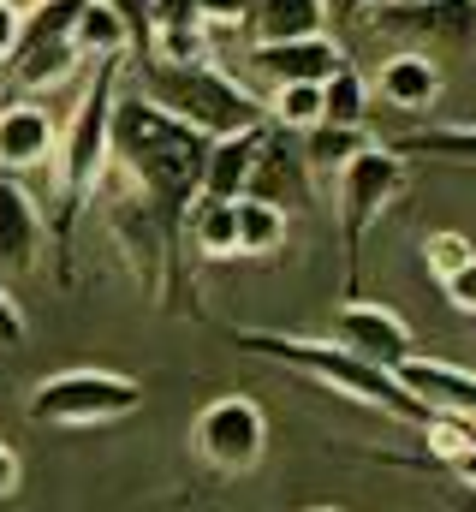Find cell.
I'll list each match as a JSON object with an SVG mask.
<instances>
[{
	"instance_id": "obj_35",
	"label": "cell",
	"mask_w": 476,
	"mask_h": 512,
	"mask_svg": "<svg viewBox=\"0 0 476 512\" xmlns=\"http://www.w3.org/2000/svg\"><path fill=\"white\" fill-rule=\"evenodd\" d=\"M250 6H256V0H238V18H244V12H250Z\"/></svg>"
},
{
	"instance_id": "obj_24",
	"label": "cell",
	"mask_w": 476,
	"mask_h": 512,
	"mask_svg": "<svg viewBox=\"0 0 476 512\" xmlns=\"http://www.w3.org/2000/svg\"><path fill=\"white\" fill-rule=\"evenodd\" d=\"M238 24V0H155L149 30H221Z\"/></svg>"
},
{
	"instance_id": "obj_14",
	"label": "cell",
	"mask_w": 476,
	"mask_h": 512,
	"mask_svg": "<svg viewBox=\"0 0 476 512\" xmlns=\"http://www.w3.org/2000/svg\"><path fill=\"white\" fill-rule=\"evenodd\" d=\"M441 90H447V78H441L435 54H423V48H405V54L381 60V72H375V84H369V96H381V102L399 108V114H429V108L441 102Z\"/></svg>"
},
{
	"instance_id": "obj_4",
	"label": "cell",
	"mask_w": 476,
	"mask_h": 512,
	"mask_svg": "<svg viewBox=\"0 0 476 512\" xmlns=\"http://www.w3.org/2000/svg\"><path fill=\"white\" fill-rule=\"evenodd\" d=\"M137 96L155 102L161 114L185 120L203 137H227V131H256L268 126L262 96H250L233 72H221L215 60L203 66H161V60H137Z\"/></svg>"
},
{
	"instance_id": "obj_8",
	"label": "cell",
	"mask_w": 476,
	"mask_h": 512,
	"mask_svg": "<svg viewBox=\"0 0 476 512\" xmlns=\"http://www.w3.org/2000/svg\"><path fill=\"white\" fill-rule=\"evenodd\" d=\"M191 447L215 465V471H250L256 459H262V447H268V417H262V405L256 399H244V393H221V399H209L203 411H197V423H191Z\"/></svg>"
},
{
	"instance_id": "obj_10",
	"label": "cell",
	"mask_w": 476,
	"mask_h": 512,
	"mask_svg": "<svg viewBox=\"0 0 476 512\" xmlns=\"http://www.w3.org/2000/svg\"><path fill=\"white\" fill-rule=\"evenodd\" d=\"M334 346H346V352L381 364V370H399L405 358H417V340H411L405 316L387 310V304H369V298H352L334 316Z\"/></svg>"
},
{
	"instance_id": "obj_5",
	"label": "cell",
	"mask_w": 476,
	"mask_h": 512,
	"mask_svg": "<svg viewBox=\"0 0 476 512\" xmlns=\"http://www.w3.org/2000/svg\"><path fill=\"white\" fill-rule=\"evenodd\" d=\"M405 191V155H393L387 143H369L340 167V245H346V292L357 298V274H363V239L369 227L399 203Z\"/></svg>"
},
{
	"instance_id": "obj_15",
	"label": "cell",
	"mask_w": 476,
	"mask_h": 512,
	"mask_svg": "<svg viewBox=\"0 0 476 512\" xmlns=\"http://www.w3.org/2000/svg\"><path fill=\"white\" fill-rule=\"evenodd\" d=\"M42 239H48V221L36 209V197L0 173V274H24L36 268L42 256Z\"/></svg>"
},
{
	"instance_id": "obj_12",
	"label": "cell",
	"mask_w": 476,
	"mask_h": 512,
	"mask_svg": "<svg viewBox=\"0 0 476 512\" xmlns=\"http://www.w3.org/2000/svg\"><path fill=\"white\" fill-rule=\"evenodd\" d=\"M244 60L274 84H322L346 60V48L322 30V36H298V42H250Z\"/></svg>"
},
{
	"instance_id": "obj_30",
	"label": "cell",
	"mask_w": 476,
	"mask_h": 512,
	"mask_svg": "<svg viewBox=\"0 0 476 512\" xmlns=\"http://www.w3.org/2000/svg\"><path fill=\"white\" fill-rule=\"evenodd\" d=\"M24 334H30V328H24V310H18V298L0 286V346H24Z\"/></svg>"
},
{
	"instance_id": "obj_29",
	"label": "cell",
	"mask_w": 476,
	"mask_h": 512,
	"mask_svg": "<svg viewBox=\"0 0 476 512\" xmlns=\"http://www.w3.org/2000/svg\"><path fill=\"white\" fill-rule=\"evenodd\" d=\"M441 292H447V304H453V310H465V316H471V310H476V256L441 280Z\"/></svg>"
},
{
	"instance_id": "obj_22",
	"label": "cell",
	"mask_w": 476,
	"mask_h": 512,
	"mask_svg": "<svg viewBox=\"0 0 476 512\" xmlns=\"http://www.w3.org/2000/svg\"><path fill=\"white\" fill-rule=\"evenodd\" d=\"M233 221H238V256H274L286 245V209H274L262 197H238Z\"/></svg>"
},
{
	"instance_id": "obj_3",
	"label": "cell",
	"mask_w": 476,
	"mask_h": 512,
	"mask_svg": "<svg viewBox=\"0 0 476 512\" xmlns=\"http://www.w3.org/2000/svg\"><path fill=\"white\" fill-rule=\"evenodd\" d=\"M114 96H119V60H96V78L72 114V126L60 131L54 143V185H60V203H54V274L72 280V233H78V215L90 209V191L108 167V126H114Z\"/></svg>"
},
{
	"instance_id": "obj_31",
	"label": "cell",
	"mask_w": 476,
	"mask_h": 512,
	"mask_svg": "<svg viewBox=\"0 0 476 512\" xmlns=\"http://www.w3.org/2000/svg\"><path fill=\"white\" fill-rule=\"evenodd\" d=\"M18 483H24V465H18V453L0 441V501H12V495H18Z\"/></svg>"
},
{
	"instance_id": "obj_25",
	"label": "cell",
	"mask_w": 476,
	"mask_h": 512,
	"mask_svg": "<svg viewBox=\"0 0 476 512\" xmlns=\"http://www.w3.org/2000/svg\"><path fill=\"white\" fill-rule=\"evenodd\" d=\"M262 108H268V126L310 131L322 126V84H274V96Z\"/></svg>"
},
{
	"instance_id": "obj_37",
	"label": "cell",
	"mask_w": 476,
	"mask_h": 512,
	"mask_svg": "<svg viewBox=\"0 0 476 512\" xmlns=\"http://www.w3.org/2000/svg\"><path fill=\"white\" fill-rule=\"evenodd\" d=\"M471 316H476V310H471Z\"/></svg>"
},
{
	"instance_id": "obj_13",
	"label": "cell",
	"mask_w": 476,
	"mask_h": 512,
	"mask_svg": "<svg viewBox=\"0 0 476 512\" xmlns=\"http://www.w3.org/2000/svg\"><path fill=\"white\" fill-rule=\"evenodd\" d=\"M54 143H60V126L42 102H6L0 108V173H30L42 161H54Z\"/></svg>"
},
{
	"instance_id": "obj_19",
	"label": "cell",
	"mask_w": 476,
	"mask_h": 512,
	"mask_svg": "<svg viewBox=\"0 0 476 512\" xmlns=\"http://www.w3.org/2000/svg\"><path fill=\"white\" fill-rule=\"evenodd\" d=\"M185 245H197V256H209V262H227V256H238L233 203L197 197V203H191V221H185Z\"/></svg>"
},
{
	"instance_id": "obj_6",
	"label": "cell",
	"mask_w": 476,
	"mask_h": 512,
	"mask_svg": "<svg viewBox=\"0 0 476 512\" xmlns=\"http://www.w3.org/2000/svg\"><path fill=\"white\" fill-rule=\"evenodd\" d=\"M137 405H143V382H131L119 370H60V376L30 387V423H48V429L119 423Z\"/></svg>"
},
{
	"instance_id": "obj_32",
	"label": "cell",
	"mask_w": 476,
	"mask_h": 512,
	"mask_svg": "<svg viewBox=\"0 0 476 512\" xmlns=\"http://www.w3.org/2000/svg\"><path fill=\"white\" fill-rule=\"evenodd\" d=\"M12 42H18V6H12V0H0V60L12 54Z\"/></svg>"
},
{
	"instance_id": "obj_34",
	"label": "cell",
	"mask_w": 476,
	"mask_h": 512,
	"mask_svg": "<svg viewBox=\"0 0 476 512\" xmlns=\"http://www.w3.org/2000/svg\"><path fill=\"white\" fill-rule=\"evenodd\" d=\"M334 6H340V18H357V12H369L375 0H334Z\"/></svg>"
},
{
	"instance_id": "obj_36",
	"label": "cell",
	"mask_w": 476,
	"mask_h": 512,
	"mask_svg": "<svg viewBox=\"0 0 476 512\" xmlns=\"http://www.w3.org/2000/svg\"><path fill=\"white\" fill-rule=\"evenodd\" d=\"M316 512H334V507H316Z\"/></svg>"
},
{
	"instance_id": "obj_17",
	"label": "cell",
	"mask_w": 476,
	"mask_h": 512,
	"mask_svg": "<svg viewBox=\"0 0 476 512\" xmlns=\"http://www.w3.org/2000/svg\"><path fill=\"white\" fill-rule=\"evenodd\" d=\"M262 131L268 126L209 137V155H203V197H215V203H238V197L250 191V167H256Z\"/></svg>"
},
{
	"instance_id": "obj_16",
	"label": "cell",
	"mask_w": 476,
	"mask_h": 512,
	"mask_svg": "<svg viewBox=\"0 0 476 512\" xmlns=\"http://www.w3.org/2000/svg\"><path fill=\"white\" fill-rule=\"evenodd\" d=\"M411 399H423L429 411H453V417H471L476 423V370L465 364H447V358H405L393 370Z\"/></svg>"
},
{
	"instance_id": "obj_18",
	"label": "cell",
	"mask_w": 476,
	"mask_h": 512,
	"mask_svg": "<svg viewBox=\"0 0 476 512\" xmlns=\"http://www.w3.org/2000/svg\"><path fill=\"white\" fill-rule=\"evenodd\" d=\"M250 42H298V36H322L328 30V0H256L244 18Z\"/></svg>"
},
{
	"instance_id": "obj_23",
	"label": "cell",
	"mask_w": 476,
	"mask_h": 512,
	"mask_svg": "<svg viewBox=\"0 0 476 512\" xmlns=\"http://www.w3.org/2000/svg\"><path fill=\"white\" fill-rule=\"evenodd\" d=\"M72 42H78V60H125V54H131V36H125V24H119L102 0H90V6L78 12V24H72Z\"/></svg>"
},
{
	"instance_id": "obj_1",
	"label": "cell",
	"mask_w": 476,
	"mask_h": 512,
	"mask_svg": "<svg viewBox=\"0 0 476 512\" xmlns=\"http://www.w3.org/2000/svg\"><path fill=\"white\" fill-rule=\"evenodd\" d=\"M203 155H209V137L191 131L185 120L161 114L155 102H143L137 90H119L114 96V126H108V161L137 185V197L149 203L167 251L185 274V221H191V203L203 197Z\"/></svg>"
},
{
	"instance_id": "obj_20",
	"label": "cell",
	"mask_w": 476,
	"mask_h": 512,
	"mask_svg": "<svg viewBox=\"0 0 476 512\" xmlns=\"http://www.w3.org/2000/svg\"><path fill=\"white\" fill-rule=\"evenodd\" d=\"M393 155H429L447 167H476V126H423L387 143Z\"/></svg>"
},
{
	"instance_id": "obj_21",
	"label": "cell",
	"mask_w": 476,
	"mask_h": 512,
	"mask_svg": "<svg viewBox=\"0 0 476 512\" xmlns=\"http://www.w3.org/2000/svg\"><path fill=\"white\" fill-rule=\"evenodd\" d=\"M369 120V78L352 66V54L322 78V126H363Z\"/></svg>"
},
{
	"instance_id": "obj_9",
	"label": "cell",
	"mask_w": 476,
	"mask_h": 512,
	"mask_svg": "<svg viewBox=\"0 0 476 512\" xmlns=\"http://www.w3.org/2000/svg\"><path fill=\"white\" fill-rule=\"evenodd\" d=\"M375 30L429 48H476V0H375Z\"/></svg>"
},
{
	"instance_id": "obj_33",
	"label": "cell",
	"mask_w": 476,
	"mask_h": 512,
	"mask_svg": "<svg viewBox=\"0 0 476 512\" xmlns=\"http://www.w3.org/2000/svg\"><path fill=\"white\" fill-rule=\"evenodd\" d=\"M447 465H453V477H459L465 489H476V441L465 447V453H459V459H447Z\"/></svg>"
},
{
	"instance_id": "obj_2",
	"label": "cell",
	"mask_w": 476,
	"mask_h": 512,
	"mask_svg": "<svg viewBox=\"0 0 476 512\" xmlns=\"http://www.w3.org/2000/svg\"><path fill=\"white\" fill-rule=\"evenodd\" d=\"M227 340H233L238 352L274 358V364H286V370H298V376H310V382L334 387L340 399H357V405H369V411H387V417H399V423H417V429H429V423H435V411H429L423 399H411L405 382H399L393 370H381V364L357 358V352L334 346V340L280 334V328H227Z\"/></svg>"
},
{
	"instance_id": "obj_28",
	"label": "cell",
	"mask_w": 476,
	"mask_h": 512,
	"mask_svg": "<svg viewBox=\"0 0 476 512\" xmlns=\"http://www.w3.org/2000/svg\"><path fill=\"white\" fill-rule=\"evenodd\" d=\"M102 6H108L119 24H125V36H131V54H143V42H149V24H155V0H102Z\"/></svg>"
},
{
	"instance_id": "obj_26",
	"label": "cell",
	"mask_w": 476,
	"mask_h": 512,
	"mask_svg": "<svg viewBox=\"0 0 476 512\" xmlns=\"http://www.w3.org/2000/svg\"><path fill=\"white\" fill-rule=\"evenodd\" d=\"M363 149H369V131L363 126H310L304 131V161H310V173H316V167H346Z\"/></svg>"
},
{
	"instance_id": "obj_7",
	"label": "cell",
	"mask_w": 476,
	"mask_h": 512,
	"mask_svg": "<svg viewBox=\"0 0 476 512\" xmlns=\"http://www.w3.org/2000/svg\"><path fill=\"white\" fill-rule=\"evenodd\" d=\"M90 0H30L18 6V42L6 54V72L18 90H48L60 78H72L84 60H78V42H72V24Z\"/></svg>"
},
{
	"instance_id": "obj_27",
	"label": "cell",
	"mask_w": 476,
	"mask_h": 512,
	"mask_svg": "<svg viewBox=\"0 0 476 512\" xmlns=\"http://www.w3.org/2000/svg\"><path fill=\"white\" fill-rule=\"evenodd\" d=\"M471 256H476V245L465 233H429V239H423V268H429L435 280H447V274L465 268Z\"/></svg>"
},
{
	"instance_id": "obj_11",
	"label": "cell",
	"mask_w": 476,
	"mask_h": 512,
	"mask_svg": "<svg viewBox=\"0 0 476 512\" xmlns=\"http://www.w3.org/2000/svg\"><path fill=\"white\" fill-rule=\"evenodd\" d=\"M244 197H262L274 209H304L310 203V161H304V149L286 143L280 126L262 131V149H256V167H250V191Z\"/></svg>"
}]
</instances>
